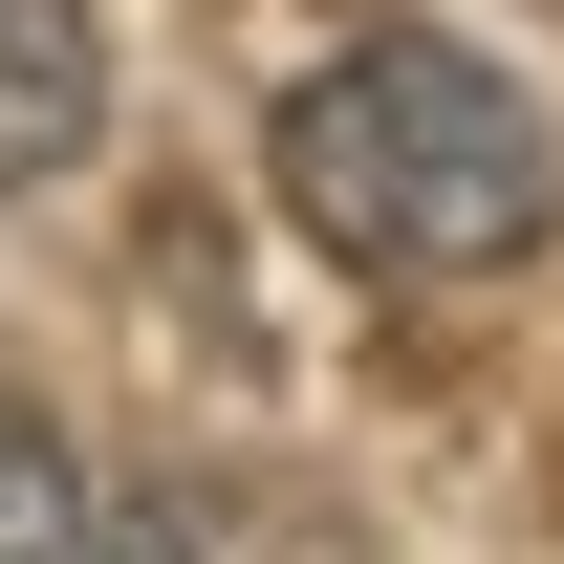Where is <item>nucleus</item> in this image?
<instances>
[{
	"label": "nucleus",
	"mask_w": 564,
	"mask_h": 564,
	"mask_svg": "<svg viewBox=\"0 0 564 564\" xmlns=\"http://www.w3.org/2000/svg\"><path fill=\"white\" fill-rule=\"evenodd\" d=\"M261 174H282V217L348 282H521L543 217H564V152H543V109H521V66L434 44V22L326 44V66L282 87Z\"/></svg>",
	"instance_id": "obj_1"
},
{
	"label": "nucleus",
	"mask_w": 564,
	"mask_h": 564,
	"mask_svg": "<svg viewBox=\"0 0 564 564\" xmlns=\"http://www.w3.org/2000/svg\"><path fill=\"white\" fill-rule=\"evenodd\" d=\"M87 131H109V22L87 0H0V196L87 174Z\"/></svg>",
	"instance_id": "obj_2"
},
{
	"label": "nucleus",
	"mask_w": 564,
	"mask_h": 564,
	"mask_svg": "<svg viewBox=\"0 0 564 564\" xmlns=\"http://www.w3.org/2000/svg\"><path fill=\"white\" fill-rule=\"evenodd\" d=\"M109 564H369V543L326 499H282V478H131Z\"/></svg>",
	"instance_id": "obj_3"
},
{
	"label": "nucleus",
	"mask_w": 564,
	"mask_h": 564,
	"mask_svg": "<svg viewBox=\"0 0 564 564\" xmlns=\"http://www.w3.org/2000/svg\"><path fill=\"white\" fill-rule=\"evenodd\" d=\"M0 564H109V478L66 456V413L0 391Z\"/></svg>",
	"instance_id": "obj_4"
}]
</instances>
